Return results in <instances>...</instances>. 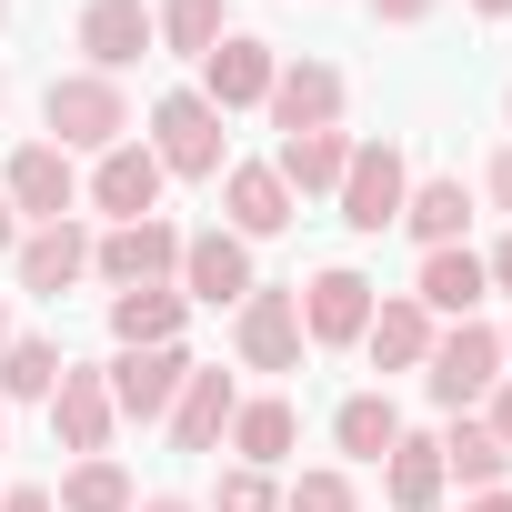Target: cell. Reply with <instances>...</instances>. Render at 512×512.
Here are the masks:
<instances>
[{"mask_svg":"<svg viewBox=\"0 0 512 512\" xmlns=\"http://www.w3.org/2000/svg\"><path fill=\"white\" fill-rule=\"evenodd\" d=\"M41 121H51V151H111V141H131V101L101 71H61L41 91Z\"/></svg>","mask_w":512,"mask_h":512,"instance_id":"1","label":"cell"},{"mask_svg":"<svg viewBox=\"0 0 512 512\" xmlns=\"http://www.w3.org/2000/svg\"><path fill=\"white\" fill-rule=\"evenodd\" d=\"M151 161L171 181H221V111L201 91H161L151 101Z\"/></svg>","mask_w":512,"mask_h":512,"instance_id":"2","label":"cell"},{"mask_svg":"<svg viewBox=\"0 0 512 512\" xmlns=\"http://www.w3.org/2000/svg\"><path fill=\"white\" fill-rule=\"evenodd\" d=\"M492 382H502V332H492V322H452V332H432L422 392H432L442 412H472Z\"/></svg>","mask_w":512,"mask_h":512,"instance_id":"3","label":"cell"},{"mask_svg":"<svg viewBox=\"0 0 512 512\" xmlns=\"http://www.w3.org/2000/svg\"><path fill=\"white\" fill-rule=\"evenodd\" d=\"M91 272L111 282V292H151V282H181V231L151 211V221H111L101 241H91Z\"/></svg>","mask_w":512,"mask_h":512,"instance_id":"4","label":"cell"},{"mask_svg":"<svg viewBox=\"0 0 512 512\" xmlns=\"http://www.w3.org/2000/svg\"><path fill=\"white\" fill-rule=\"evenodd\" d=\"M231 352L251 372H302V292L292 282H251V302L231 312Z\"/></svg>","mask_w":512,"mask_h":512,"instance_id":"5","label":"cell"},{"mask_svg":"<svg viewBox=\"0 0 512 512\" xmlns=\"http://www.w3.org/2000/svg\"><path fill=\"white\" fill-rule=\"evenodd\" d=\"M342 221L352 231H392L402 221V201H412V161L392 151V141H352V171H342Z\"/></svg>","mask_w":512,"mask_h":512,"instance_id":"6","label":"cell"},{"mask_svg":"<svg viewBox=\"0 0 512 512\" xmlns=\"http://www.w3.org/2000/svg\"><path fill=\"white\" fill-rule=\"evenodd\" d=\"M272 71H282V51L272 41H251V31H221L211 51H201V101L231 121V111H262L272 101Z\"/></svg>","mask_w":512,"mask_h":512,"instance_id":"7","label":"cell"},{"mask_svg":"<svg viewBox=\"0 0 512 512\" xmlns=\"http://www.w3.org/2000/svg\"><path fill=\"white\" fill-rule=\"evenodd\" d=\"M101 382H111V412H121V422H171V402H181V382H191V352H181V342H151V352H121Z\"/></svg>","mask_w":512,"mask_h":512,"instance_id":"8","label":"cell"},{"mask_svg":"<svg viewBox=\"0 0 512 512\" xmlns=\"http://www.w3.org/2000/svg\"><path fill=\"white\" fill-rule=\"evenodd\" d=\"M181 302H251V241L241 231H181Z\"/></svg>","mask_w":512,"mask_h":512,"instance_id":"9","label":"cell"},{"mask_svg":"<svg viewBox=\"0 0 512 512\" xmlns=\"http://www.w3.org/2000/svg\"><path fill=\"white\" fill-rule=\"evenodd\" d=\"M0 201H11L31 231H41V221H71V201H81V171H71V151H51V141H21V151H11V181H0Z\"/></svg>","mask_w":512,"mask_h":512,"instance_id":"10","label":"cell"},{"mask_svg":"<svg viewBox=\"0 0 512 512\" xmlns=\"http://www.w3.org/2000/svg\"><path fill=\"white\" fill-rule=\"evenodd\" d=\"M262 111L282 121V141H292V131H342V71H332V61H282Z\"/></svg>","mask_w":512,"mask_h":512,"instance_id":"11","label":"cell"},{"mask_svg":"<svg viewBox=\"0 0 512 512\" xmlns=\"http://www.w3.org/2000/svg\"><path fill=\"white\" fill-rule=\"evenodd\" d=\"M292 292H302V342H362L372 282H362L352 262H332V272H312V282H292Z\"/></svg>","mask_w":512,"mask_h":512,"instance_id":"12","label":"cell"},{"mask_svg":"<svg viewBox=\"0 0 512 512\" xmlns=\"http://www.w3.org/2000/svg\"><path fill=\"white\" fill-rule=\"evenodd\" d=\"M111 422H121V412H111V382H101L91 362H61V392H51V432H61V452H81V462L111 452Z\"/></svg>","mask_w":512,"mask_h":512,"instance_id":"13","label":"cell"},{"mask_svg":"<svg viewBox=\"0 0 512 512\" xmlns=\"http://www.w3.org/2000/svg\"><path fill=\"white\" fill-rule=\"evenodd\" d=\"M221 211H231V231L241 241H272V231H292V191H282V171L272 161H221Z\"/></svg>","mask_w":512,"mask_h":512,"instance_id":"14","label":"cell"},{"mask_svg":"<svg viewBox=\"0 0 512 512\" xmlns=\"http://www.w3.org/2000/svg\"><path fill=\"white\" fill-rule=\"evenodd\" d=\"M11 272H21V292H41V302H61L81 272H91V231L81 221H41V231H21V251H11Z\"/></svg>","mask_w":512,"mask_h":512,"instance_id":"15","label":"cell"},{"mask_svg":"<svg viewBox=\"0 0 512 512\" xmlns=\"http://www.w3.org/2000/svg\"><path fill=\"white\" fill-rule=\"evenodd\" d=\"M81 51H91V71H101V81H121L131 61H151V51H161V31H151L141 0H91V11H81Z\"/></svg>","mask_w":512,"mask_h":512,"instance_id":"16","label":"cell"},{"mask_svg":"<svg viewBox=\"0 0 512 512\" xmlns=\"http://www.w3.org/2000/svg\"><path fill=\"white\" fill-rule=\"evenodd\" d=\"M161 181H171V171L151 161V141H111L101 171H91V201H101L111 221H151V211H161Z\"/></svg>","mask_w":512,"mask_h":512,"instance_id":"17","label":"cell"},{"mask_svg":"<svg viewBox=\"0 0 512 512\" xmlns=\"http://www.w3.org/2000/svg\"><path fill=\"white\" fill-rule=\"evenodd\" d=\"M362 352H372L382 372H422V362H432V312H422L412 292L372 302V322H362Z\"/></svg>","mask_w":512,"mask_h":512,"instance_id":"18","label":"cell"},{"mask_svg":"<svg viewBox=\"0 0 512 512\" xmlns=\"http://www.w3.org/2000/svg\"><path fill=\"white\" fill-rule=\"evenodd\" d=\"M492 292V272H482V251H422V282H412V302L422 312H452V322H472V302Z\"/></svg>","mask_w":512,"mask_h":512,"instance_id":"19","label":"cell"},{"mask_svg":"<svg viewBox=\"0 0 512 512\" xmlns=\"http://www.w3.org/2000/svg\"><path fill=\"white\" fill-rule=\"evenodd\" d=\"M181 322H191V302H181L171 282H151V292H111V342H121V352L181 342Z\"/></svg>","mask_w":512,"mask_h":512,"instance_id":"20","label":"cell"},{"mask_svg":"<svg viewBox=\"0 0 512 512\" xmlns=\"http://www.w3.org/2000/svg\"><path fill=\"white\" fill-rule=\"evenodd\" d=\"M231 412H241L231 372H191V382H181V402H171V442H181V452H211V442L231 432Z\"/></svg>","mask_w":512,"mask_h":512,"instance_id":"21","label":"cell"},{"mask_svg":"<svg viewBox=\"0 0 512 512\" xmlns=\"http://www.w3.org/2000/svg\"><path fill=\"white\" fill-rule=\"evenodd\" d=\"M382 482H392V512H432V502L452 492V472H442V442H432V432H402V442L382 452Z\"/></svg>","mask_w":512,"mask_h":512,"instance_id":"22","label":"cell"},{"mask_svg":"<svg viewBox=\"0 0 512 512\" xmlns=\"http://www.w3.org/2000/svg\"><path fill=\"white\" fill-rule=\"evenodd\" d=\"M292 442H302V412H292L282 392H262V402H241V412H231V452H241L251 472L292 462Z\"/></svg>","mask_w":512,"mask_h":512,"instance_id":"23","label":"cell"},{"mask_svg":"<svg viewBox=\"0 0 512 512\" xmlns=\"http://www.w3.org/2000/svg\"><path fill=\"white\" fill-rule=\"evenodd\" d=\"M272 171H282V191H292V201H302V191H342V171H352V141H342V131H292Z\"/></svg>","mask_w":512,"mask_h":512,"instance_id":"24","label":"cell"},{"mask_svg":"<svg viewBox=\"0 0 512 512\" xmlns=\"http://www.w3.org/2000/svg\"><path fill=\"white\" fill-rule=\"evenodd\" d=\"M442 472H452L462 492H502V472H512V452L492 442V422H472V412H452V432H442Z\"/></svg>","mask_w":512,"mask_h":512,"instance_id":"25","label":"cell"},{"mask_svg":"<svg viewBox=\"0 0 512 512\" xmlns=\"http://www.w3.org/2000/svg\"><path fill=\"white\" fill-rule=\"evenodd\" d=\"M462 221H472V191H462V181H412L402 231H412L422 251H452V241H462Z\"/></svg>","mask_w":512,"mask_h":512,"instance_id":"26","label":"cell"},{"mask_svg":"<svg viewBox=\"0 0 512 512\" xmlns=\"http://www.w3.org/2000/svg\"><path fill=\"white\" fill-rule=\"evenodd\" d=\"M332 442H342L352 462H382V452L402 442V412H392V392H352V402L332 412Z\"/></svg>","mask_w":512,"mask_h":512,"instance_id":"27","label":"cell"},{"mask_svg":"<svg viewBox=\"0 0 512 512\" xmlns=\"http://www.w3.org/2000/svg\"><path fill=\"white\" fill-rule=\"evenodd\" d=\"M61 392V342L21 332V342H0V402H51Z\"/></svg>","mask_w":512,"mask_h":512,"instance_id":"28","label":"cell"},{"mask_svg":"<svg viewBox=\"0 0 512 512\" xmlns=\"http://www.w3.org/2000/svg\"><path fill=\"white\" fill-rule=\"evenodd\" d=\"M51 502H61V512H131L141 492H131V472H121L111 452H91V462H81V472H71V482H61Z\"/></svg>","mask_w":512,"mask_h":512,"instance_id":"29","label":"cell"},{"mask_svg":"<svg viewBox=\"0 0 512 512\" xmlns=\"http://www.w3.org/2000/svg\"><path fill=\"white\" fill-rule=\"evenodd\" d=\"M151 31H161V51L201 61V51L221 41V0H161V11H151Z\"/></svg>","mask_w":512,"mask_h":512,"instance_id":"30","label":"cell"},{"mask_svg":"<svg viewBox=\"0 0 512 512\" xmlns=\"http://www.w3.org/2000/svg\"><path fill=\"white\" fill-rule=\"evenodd\" d=\"M211 512H282V482L251 472V462H231V472L211 482Z\"/></svg>","mask_w":512,"mask_h":512,"instance_id":"31","label":"cell"},{"mask_svg":"<svg viewBox=\"0 0 512 512\" xmlns=\"http://www.w3.org/2000/svg\"><path fill=\"white\" fill-rule=\"evenodd\" d=\"M282 512H362V502H352V472H302L282 482Z\"/></svg>","mask_w":512,"mask_h":512,"instance_id":"32","label":"cell"},{"mask_svg":"<svg viewBox=\"0 0 512 512\" xmlns=\"http://www.w3.org/2000/svg\"><path fill=\"white\" fill-rule=\"evenodd\" d=\"M482 191H492V211H512V141L492 151V171H482Z\"/></svg>","mask_w":512,"mask_h":512,"instance_id":"33","label":"cell"},{"mask_svg":"<svg viewBox=\"0 0 512 512\" xmlns=\"http://www.w3.org/2000/svg\"><path fill=\"white\" fill-rule=\"evenodd\" d=\"M372 11H382L392 31H412V21H432V11H442V0H372Z\"/></svg>","mask_w":512,"mask_h":512,"instance_id":"34","label":"cell"},{"mask_svg":"<svg viewBox=\"0 0 512 512\" xmlns=\"http://www.w3.org/2000/svg\"><path fill=\"white\" fill-rule=\"evenodd\" d=\"M482 422H492V442L512 452V382H492V412H482Z\"/></svg>","mask_w":512,"mask_h":512,"instance_id":"35","label":"cell"},{"mask_svg":"<svg viewBox=\"0 0 512 512\" xmlns=\"http://www.w3.org/2000/svg\"><path fill=\"white\" fill-rule=\"evenodd\" d=\"M0 512H61V502H51L41 482H21V492H0Z\"/></svg>","mask_w":512,"mask_h":512,"instance_id":"36","label":"cell"},{"mask_svg":"<svg viewBox=\"0 0 512 512\" xmlns=\"http://www.w3.org/2000/svg\"><path fill=\"white\" fill-rule=\"evenodd\" d=\"M482 272H492V292H512V231L492 241V262H482Z\"/></svg>","mask_w":512,"mask_h":512,"instance_id":"37","label":"cell"},{"mask_svg":"<svg viewBox=\"0 0 512 512\" xmlns=\"http://www.w3.org/2000/svg\"><path fill=\"white\" fill-rule=\"evenodd\" d=\"M11 251H21V211H11V201H0V262H11Z\"/></svg>","mask_w":512,"mask_h":512,"instance_id":"38","label":"cell"},{"mask_svg":"<svg viewBox=\"0 0 512 512\" xmlns=\"http://www.w3.org/2000/svg\"><path fill=\"white\" fill-rule=\"evenodd\" d=\"M131 512H201V502H181V492H151V502H131Z\"/></svg>","mask_w":512,"mask_h":512,"instance_id":"39","label":"cell"},{"mask_svg":"<svg viewBox=\"0 0 512 512\" xmlns=\"http://www.w3.org/2000/svg\"><path fill=\"white\" fill-rule=\"evenodd\" d=\"M462 512H512V492H472V502H462Z\"/></svg>","mask_w":512,"mask_h":512,"instance_id":"40","label":"cell"},{"mask_svg":"<svg viewBox=\"0 0 512 512\" xmlns=\"http://www.w3.org/2000/svg\"><path fill=\"white\" fill-rule=\"evenodd\" d=\"M472 11H482V21H512V0H472Z\"/></svg>","mask_w":512,"mask_h":512,"instance_id":"41","label":"cell"},{"mask_svg":"<svg viewBox=\"0 0 512 512\" xmlns=\"http://www.w3.org/2000/svg\"><path fill=\"white\" fill-rule=\"evenodd\" d=\"M0 342H11V312H0Z\"/></svg>","mask_w":512,"mask_h":512,"instance_id":"42","label":"cell"},{"mask_svg":"<svg viewBox=\"0 0 512 512\" xmlns=\"http://www.w3.org/2000/svg\"><path fill=\"white\" fill-rule=\"evenodd\" d=\"M502 362H512V332H502Z\"/></svg>","mask_w":512,"mask_h":512,"instance_id":"43","label":"cell"},{"mask_svg":"<svg viewBox=\"0 0 512 512\" xmlns=\"http://www.w3.org/2000/svg\"><path fill=\"white\" fill-rule=\"evenodd\" d=\"M0 21H11V0H0Z\"/></svg>","mask_w":512,"mask_h":512,"instance_id":"44","label":"cell"},{"mask_svg":"<svg viewBox=\"0 0 512 512\" xmlns=\"http://www.w3.org/2000/svg\"><path fill=\"white\" fill-rule=\"evenodd\" d=\"M0 422H11V402H0Z\"/></svg>","mask_w":512,"mask_h":512,"instance_id":"45","label":"cell"},{"mask_svg":"<svg viewBox=\"0 0 512 512\" xmlns=\"http://www.w3.org/2000/svg\"><path fill=\"white\" fill-rule=\"evenodd\" d=\"M502 111H512V101H502Z\"/></svg>","mask_w":512,"mask_h":512,"instance_id":"46","label":"cell"}]
</instances>
